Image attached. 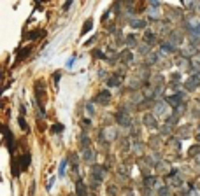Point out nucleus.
<instances>
[{
	"instance_id": "1",
	"label": "nucleus",
	"mask_w": 200,
	"mask_h": 196,
	"mask_svg": "<svg viewBox=\"0 0 200 196\" xmlns=\"http://www.w3.org/2000/svg\"><path fill=\"white\" fill-rule=\"evenodd\" d=\"M42 81H37V84H35V95H37V102H39V105L42 107V102H44V95H46V91H44V86L40 84Z\"/></svg>"
},
{
	"instance_id": "2",
	"label": "nucleus",
	"mask_w": 200,
	"mask_h": 196,
	"mask_svg": "<svg viewBox=\"0 0 200 196\" xmlns=\"http://www.w3.org/2000/svg\"><path fill=\"white\" fill-rule=\"evenodd\" d=\"M4 135H5V142H7L9 151H14V147H12V135H11V131H9L7 126H4Z\"/></svg>"
},
{
	"instance_id": "3",
	"label": "nucleus",
	"mask_w": 200,
	"mask_h": 196,
	"mask_svg": "<svg viewBox=\"0 0 200 196\" xmlns=\"http://www.w3.org/2000/svg\"><path fill=\"white\" fill-rule=\"evenodd\" d=\"M76 195H77V196H84V195H86V186L83 184V181H77V182H76Z\"/></svg>"
},
{
	"instance_id": "4",
	"label": "nucleus",
	"mask_w": 200,
	"mask_h": 196,
	"mask_svg": "<svg viewBox=\"0 0 200 196\" xmlns=\"http://www.w3.org/2000/svg\"><path fill=\"white\" fill-rule=\"evenodd\" d=\"M97 102H100V103H107V102H109V93H107V91H102V93L98 95Z\"/></svg>"
},
{
	"instance_id": "5",
	"label": "nucleus",
	"mask_w": 200,
	"mask_h": 196,
	"mask_svg": "<svg viewBox=\"0 0 200 196\" xmlns=\"http://www.w3.org/2000/svg\"><path fill=\"white\" fill-rule=\"evenodd\" d=\"M28 54H30V47H25V49H21V51H19V56H18V61H19V60H23V58H26Z\"/></svg>"
},
{
	"instance_id": "6",
	"label": "nucleus",
	"mask_w": 200,
	"mask_h": 196,
	"mask_svg": "<svg viewBox=\"0 0 200 196\" xmlns=\"http://www.w3.org/2000/svg\"><path fill=\"white\" fill-rule=\"evenodd\" d=\"M44 35V32L42 30H37V32H32L30 35H28V39H35V37H42Z\"/></svg>"
},
{
	"instance_id": "7",
	"label": "nucleus",
	"mask_w": 200,
	"mask_h": 196,
	"mask_svg": "<svg viewBox=\"0 0 200 196\" xmlns=\"http://www.w3.org/2000/svg\"><path fill=\"white\" fill-rule=\"evenodd\" d=\"M91 23H93V21H91V19H88V21H86V23H84V26H83V33H86V32H88V30H90V28H91Z\"/></svg>"
},
{
	"instance_id": "8",
	"label": "nucleus",
	"mask_w": 200,
	"mask_h": 196,
	"mask_svg": "<svg viewBox=\"0 0 200 196\" xmlns=\"http://www.w3.org/2000/svg\"><path fill=\"white\" fill-rule=\"evenodd\" d=\"M119 84V77H111L109 79V86H118Z\"/></svg>"
},
{
	"instance_id": "9",
	"label": "nucleus",
	"mask_w": 200,
	"mask_h": 196,
	"mask_svg": "<svg viewBox=\"0 0 200 196\" xmlns=\"http://www.w3.org/2000/svg\"><path fill=\"white\" fill-rule=\"evenodd\" d=\"M61 128H63V126H61V124H58V123H56V124H54V126H53V131H54V133H56V131H61Z\"/></svg>"
},
{
	"instance_id": "10",
	"label": "nucleus",
	"mask_w": 200,
	"mask_h": 196,
	"mask_svg": "<svg viewBox=\"0 0 200 196\" xmlns=\"http://www.w3.org/2000/svg\"><path fill=\"white\" fill-rule=\"evenodd\" d=\"M65 166H67V161H63V163H61V166H60V175H63V174H65Z\"/></svg>"
},
{
	"instance_id": "11",
	"label": "nucleus",
	"mask_w": 200,
	"mask_h": 196,
	"mask_svg": "<svg viewBox=\"0 0 200 196\" xmlns=\"http://www.w3.org/2000/svg\"><path fill=\"white\" fill-rule=\"evenodd\" d=\"M19 124H21V128H23V130H26V124H25V121H23V119H19Z\"/></svg>"
}]
</instances>
